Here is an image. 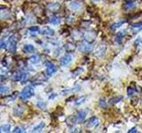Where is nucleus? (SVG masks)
Here are the masks:
<instances>
[{
	"instance_id": "1",
	"label": "nucleus",
	"mask_w": 142,
	"mask_h": 133,
	"mask_svg": "<svg viewBox=\"0 0 142 133\" xmlns=\"http://www.w3.org/2000/svg\"><path fill=\"white\" fill-rule=\"evenodd\" d=\"M34 95V89L31 86H27L22 90L21 93V99H28Z\"/></svg>"
},
{
	"instance_id": "2",
	"label": "nucleus",
	"mask_w": 142,
	"mask_h": 133,
	"mask_svg": "<svg viewBox=\"0 0 142 133\" xmlns=\"http://www.w3.org/2000/svg\"><path fill=\"white\" fill-rule=\"evenodd\" d=\"M106 50H107V46L105 44H100V45L95 49V51H94V55L98 58L103 57L105 55V53H106Z\"/></svg>"
},
{
	"instance_id": "3",
	"label": "nucleus",
	"mask_w": 142,
	"mask_h": 133,
	"mask_svg": "<svg viewBox=\"0 0 142 133\" xmlns=\"http://www.w3.org/2000/svg\"><path fill=\"white\" fill-rule=\"evenodd\" d=\"M99 123H100V121H99L98 117L92 116L86 122V127L87 128H94L97 125H99Z\"/></svg>"
},
{
	"instance_id": "4",
	"label": "nucleus",
	"mask_w": 142,
	"mask_h": 133,
	"mask_svg": "<svg viewBox=\"0 0 142 133\" xmlns=\"http://www.w3.org/2000/svg\"><path fill=\"white\" fill-rule=\"evenodd\" d=\"M78 50L82 53H87V52H91L92 50V45L90 43H84L81 44L78 46Z\"/></svg>"
},
{
	"instance_id": "5",
	"label": "nucleus",
	"mask_w": 142,
	"mask_h": 133,
	"mask_svg": "<svg viewBox=\"0 0 142 133\" xmlns=\"http://www.w3.org/2000/svg\"><path fill=\"white\" fill-rule=\"evenodd\" d=\"M87 110H82V111H80V112L77 113V114H76V121L77 122V123H83L84 121L85 120V118H86V115H87Z\"/></svg>"
},
{
	"instance_id": "6",
	"label": "nucleus",
	"mask_w": 142,
	"mask_h": 133,
	"mask_svg": "<svg viewBox=\"0 0 142 133\" xmlns=\"http://www.w3.org/2000/svg\"><path fill=\"white\" fill-rule=\"evenodd\" d=\"M73 60V56L71 54H66L60 59V64L61 66H68V64L71 63Z\"/></svg>"
},
{
	"instance_id": "7",
	"label": "nucleus",
	"mask_w": 142,
	"mask_h": 133,
	"mask_svg": "<svg viewBox=\"0 0 142 133\" xmlns=\"http://www.w3.org/2000/svg\"><path fill=\"white\" fill-rule=\"evenodd\" d=\"M84 38H85V40L86 41L87 43L91 44V43L95 40V35H94L93 32L87 31L84 34Z\"/></svg>"
},
{
	"instance_id": "8",
	"label": "nucleus",
	"mask_w": 142,
	"mask_h": 133,
	"mask_svg": "<svg viewBox=\"0 0 142 133\" xmlns=\"http://www.w3.org/2000/svg\"><path fill=\"white\" fill-rule=\"evenodd\" d=\"M56 70H57V68H56V67L52 63H48L46 66V74L48 76H53L54 73L56 72Z\"/></svg>"
},
{
	"instance_id": "9",
	"label": "nucleus",
	"mask_w": 142,
	"mask_h": 133,
	"mask_svg": "<svg viewBox=\"0 0 142 133\" xmlns=\"http://www.w3.org/2000/svg\"><path fill=\"white\" fill-rule=\"evenodd\" d=\"M69 7L73 11H78L82 7V4L77 1H72V2L69 3Z\"/></svg>"
},
{
	"instance_id": "10",
	"label": "nucleus",
	"mask_w": 142,
	"mask_h": 133,
	"mask_svg": "<svg viewBox=\"0 0 142 133\" xmlns=\"http://www.w3.org/2000/svg\"><path fill=\"white\" fill-rule=\"evenodd\" d=\"M26 77H27V74L26 73H16V74L13 76V79L14 81H21V80H25Z\"/></svg>"
},
{
	"instance_id": "11",
	"label": "nucleus",
	"mask_w": 142,
	"mask_h": 133,
	"mask_svg": "<svg viewBox=\"0 0 142 133\" xmlns=\"http://www.w3.org/2000/svg\"><path fill=\"white\" fill-rule=\"evenodd\" d=\"M43 35H47V36H53L54 35V30L49 27H45L42 30Z\"/></svg>"
},
{
	"instance_id": "12",
	"label": "nucleus",
	"mask_w": 142,
	"mask_h": 133,
	"mask_svg": "<svg viewBox=\"0 0 142 133\" xmlns=\"http://www.w3.org/2000/svg\"><path fill=\"white\" fill-rule=\"evenodd\" d=\"M8 49L11 53H13L15 51V42L13 40V38L9 39V44H8Z\"/></svg>"
},
{
	"instance_id": "13",
	"label": "nucleus",
	"mask_w": 142,
	"mask_h": 133,
	"mask_svg": "<svg viewBox=\"0 0 142 133\" xmlns=\"http://www.w3.org/2000/svg\"><path fill=\"white\" fill-rule=\"evenodd\" d=\"M124 35H125V31L118 32L116 34V36H115V41H116L117 43H121L122 40H123V36H124Z\"/></svg>"
},
{
	"instance_id": "14",
	"label": "nucleus",
	"mask_w": 142,
	"mask_h": 133,
	"mask_svg": "<svg viewBox=\"0 0 142 133\" xmlns=\"http://www.w3.org/2000/svg\"><path fill=\"white\" fill-rule=\"evenodd\" d=\"M59 8V4L58 3H52L48 5V9L50 11H53V12H55Z\"/></svg>"
},
{
	"instance_id": "15",
	"label": "nucleus",
	"mask_w": 142,
	"mask_h": 133,
	"mask_svg": "<svg viewBox=\"0 0 142 133\" xmlns=\"http://www.w3.org/2000/svg\"><path fill=\"white\" fill-rule=\"evenodd\" d=\"M39 60H40V59H39V56H37V55H32L29 58V61L33 64L37 63V62H39Z\"/></svg>"
},
{
	"instance_id": "16",
	"label": "nucleus",
	"mask_w": 142,
	"mask_h": 133,
	"mask_svg": "<svg viewBox=\"0 0 142 133\" xmlns=\"http://www.w3.org/2000/svg\"><path fill=\"white\" fill-rule=\"evenodd\" d=\"M35 50V47L32 44H26L24 45V51L28 52V53H31Z\"/></svg>"
},
{
	"instance_id": "17",
	"label": "nucleus",
	"mask_w": 142,
	"mask_h": 133,
	"mask_svg": "<svg viewBox=\"0 0 142 133\" xmlns=\"http://www.w3.org/2000/svg\"><path fill=\"white\" fill-rule=\"evenodd\" d=\"M123 99V97L122 96H119V97H115V98H113L109 100V103L110 104H115V103H118L119 101H121Z\"/></svg>"
},
{
	"instance_id": "18",
	"label": "nucleus",
	"mask_w": 142,
	"mask_h": 133,
	"mask_svg": "<svg viewBox=\"0 0 142 133\" xmlns=\"http://www.w3.org/2000/svg\"><path fill=\"white\" fill-rule=\"evenodd\" d=\"M125 23V21H120L118 22H115L112 25V29H114V28H117V27H120L122 25Z\"/></svg>"
},
{
	"instance_id": "19",
	"label": "nucleus",
	"mask_w": 142,
	"mask_h": 133,
	"mask_svg": "<svg viewBox=\"0 0 142 133\" xmlns=\"http://www.w3.org/2000/svg\"><path fill=\"white\" fill-rule=\"evenodd\" d=\"M44 127H45V123H40L39 124L37 125V126L35 127L34 130H33V131H34V132H36V131H42Z\"/></svg>"
},
{
	"instance_id": "20",
	"label": "nucleus",
	"mask_w": 142,
	"mask_h": 133,
	"mask_svg": "<svg viewBox=\"0 0 142 133\" xmlns=\"http://www.w3.org/2000/svg\"><path fill=\"white\" fill-rule=\"evenodd\" d=\"M135 6V3L134 2H128L124 4V8L125 10H129V9H132Z\"/></svg>"
},
{
	"instance_id": "21",
	"label": "nucleus",
	"mask_w": 142,
	"mask_h": 133,
	"mask_svg": "<svg viewBox=\"0 0 142 133\" xmlns=\"http://www.w3.org/2000/svg\"><path fill=\"white\" fill-rule=\"evenodd\" d=\"M85 99H86V97L85 96H83V97H81L80 99H78L76 101V106H80V105H82L83 103H85Z\"/></svg>"
},
{
	"instance_id": "22",
	"label": "nucleus",
	"mask_w": 142,
	"mask_h": 133,
	"mask_svg": "<svg viewBox=\"0 0 142 133\" xmlns=\"http://www.w3.org/2000/svg\"><path fill=\"white\" fill-rule=\"evenodd\" d=\"M36 106H37L38 108H40V109H45L46 104L43 101H38L37 103H36Z\"/></svg>"
},
{
	"instance_id": "23",
	"label": "nucleus",
	"mask_w": 142,
	"mask_h": 133,
	"mask_svg": "<svg viewBox=\"0 0 142 133\" xmlns=\"http://www.w3.org/2000/svg\"><path fill=\"white\" fill-rule=\"evenodd\" d=\"M50 22H51L52 24L57 25V24H59L60 21H59V18H57V17H53V18H51V20H50Z\"/></svg>"
},
{
	"instance_id": "24",
	"label": "nucleus",
	"mask_w": 142,
	"mask_h": 133,
	"mask_svg": "<svg viewBox=\"0 0 142 133\" xmlns=\"http://www.w3.org/2000/svg\"><path fill=\"white\" fill-rule=\"evenodd\" d=\"M135 93V91H134L133 89L132 88V87H129V88L127 89V94H128V96H132Z\"/></svg>"
},
{
	"instance_id": "25",
	"label": "nucleus",
	"mask_w": 142,
	"mask_h": 133,
	"mask_svg": "<svg viewBox=\"0 0 142 133\" xmlns=\"http://www.w3.org/2000/svg\"><path fill=\"white\" fill-rule=\"evenodd\" d=\"M8 90H9V89L7 88V87H4V86L0 87V94H3V93L7 92V91H8Z\"/></svg>"
},
{
	"instance_id": "26",
	"label": "nucleus",
	"mask_w": 142,
	"mask_h": 133,
	"mask_svg": "<svg viewBox=\"0 0 142 133\" xmlns=\"http://www.w3.org/2000/svg\"><path fill=\"white\" fill-rule=\"evenodd\" d=\"M100 106H101V107H106L107 106V102L105 101V99H100Z\"/></svg>"
},
{
	"instance_id": "27",
	"label": "nucleus",
	"mask_w": 142,
	"mask_h": 133,
	"mask_svg": "<svg viewBox=\"0 0 142 133\" xmlns=\"http://www.w3.org/2000/svg\"><path fill=\"white\" fill-rule=\"evenodd\" d=\"M1 129L4 130V131H9V130H10V125H4V126L1 127Z\"/></svg>"
},
{
	"instance_id": "28",
	"label": "nucleus",
	"mask_w": 142,
	"mask_h": 133,
	"mask_svg": "<svg viewBox=\"0 0 142 133\" xmlns=\"http://www.w3.org/2000/svg\"><path fill=\"white\" fill-rule=\"evenodd\" d=\"M38 27H29V30L31 32H36V31H38Z\"/></svg>"
},
{
	"instance_id": "29",
	"label": "nucleus",
	"mask_w": 142,
	"mask_h": 133,
	"mask_svg": "<svg viewBox=\"0 0 142 133\" xmlns=\"http://www.w3.org/2000/svg\"><path fill=\"white\" fill-rule=\"evenodd\" d=\"M129 133H135V132H138V130H137V128H132V129L129 130V131H128Z\"/></svg>"
},
{
	"instance_id": "30",
	"label": "nucleus",
	"mask_w": 142,
	"mask_h": 133,
	"mask_svg": "<svg viewBox=\"0 0 142 133\" xmlns=\"http://www.w3.org/2000/svg\"><path fill=\"white\" fill-rule=\"evenodd\" d=\"M132 27H141L142 26V22H138L137 24H132Z\"/></svg>"
},
{
	"instance_id": "31",
	"label": "nucleus",
	"mask_w": 142,
	"mask_h": 133,
	"mask_svg": "<svg viewBox=\"0 0 142 133\" xmlns=\"http://www.w3.org/2000/svg\"><path fill=\"white\" fill-rule=\"evenodd\" d=\"M14 131V132H23L24 131H21V130L20 129V128H18V127H17V128H15L14 131Z\"/></svg>"
},
{
	"instance_id": "32",
	"label": "nucleus",
	"mask_w": 142,
	"mask_h": 133,
	"mask_svg": "<svg viewBox=\"0 0 142 133\" xmlns=\"http://www.w3.org/2000/svg\"><path fill=\"white\" fill-rule=\"evenodd\" d=\"M3 47H4V43L1 42L0 43V48H3Z\"/></svg>"
},
{
	"instance_id": "33",
	"label": "nucleus",
	"mask_w": 142,
	"mask_h": 133,
	"mask_svg": "<svg viewBox=\"0 0 142 133\" xmlns=\"http://www.w3.org/2000/svg\"><path fill=\"white\" fill-rule=\"evenodd\" d=\"M92 1H93V2H100L101 0H92Z\"/></svg>"
},
{
	"instance_id": "34",
	"label": "nucleus",
	"mask_w": 142,
	"mask_h": 133,
	"mask_svg": "<svg viewBox=\"0 0 142 133\" xmlns=\"http://www.w3.org/2000/svg\"></svg>"
}]
</instances>
